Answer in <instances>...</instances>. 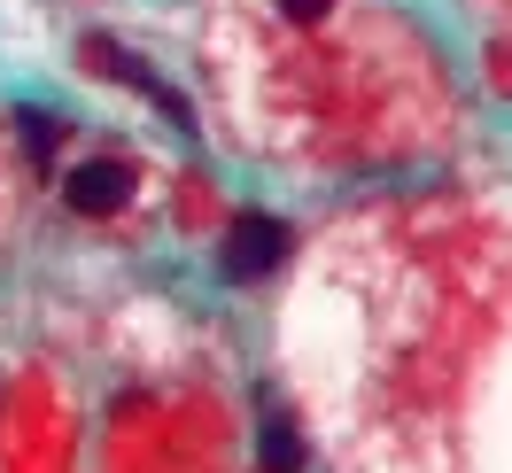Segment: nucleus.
<instances>
[{"label":"nucleus","instance_id":"nucleus-5","mask_svg":"<svg viewBox=\"0 0 512 473\" xmlns=\"http://www.w3.org/2000/svg\"><path fill=\"white\" fill-rule=\"evenodd\" d=\"M24 132H32V148H55V132H63V125H55V117H24Z\"/></svg>","mask_w":512,"mask_h":473},{"label":"nucleus","instance_id":"nucleus-3","mask_svg":"<svg viewBox=\"0 0 512 473\" xmlns=\"http://www.w3.org/2000/svg\"><path fill=\"white\" fill-rule=\"evenodd\" d=\"M264 473H303V435H295L288 419L264 427Z\"/></svg>","mask_w":512,"mask_h":473},{"label":"nucleus","instance_id":"nucleus-2","mask_svg":"<svg viewBox=\"0 0 512 473\" xmlns=\"http://www.w3.org/2000/svg\"><path fill=\"white\" fill-rule=\"evenodd\" d=\"M288 225L280 218H233V233H225V272H233V280H264V272H272V264H280V256H288Z\"/></svg>","mask_w":512,"mask_h":473},{"label":"nucleus","instance_id":"nucleus-1","mask_svg":"<svg viewBox=\"0 0 512 473\" xmlns=\"http://www.w3.org/2000/svg\"><path fill=\"white\" fill-rule=\"evenodd\" d=\"M70 210L78 218H109V210H125L132 194H140V171L132 163H117V156H94V163H78L70 171Z\"/></svg>","mask_w":512,"mask_h":473},{"label":"nucleus","instance_id":"nucleus-4","mask_svg":"<svg viewBox=\"0 0 512 473\" xmlns=\"http://www.w3.org/2000/svg\"><path fill=\"white\" fill-rule=\"evenodd\" d=\"M334 0H280V16H295V24H311V16H326Z\"/></svg>","mask_w":512,"mask_h":473}]
</instances>
